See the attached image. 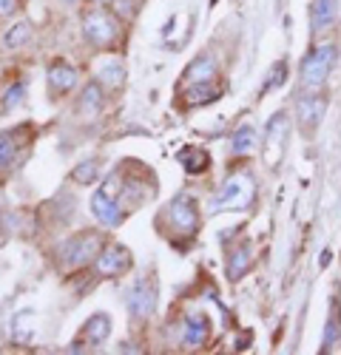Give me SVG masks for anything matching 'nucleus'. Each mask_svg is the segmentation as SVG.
<instances>
[{
  "mask_svg": "<svg viewBox=\"0 0 341 355\" xmlns=\"http://www.w3.org/2000/svg\"><path fill=\"white\" fill-rule=\"evenodd\" d=\"M77 85V69L63 63V60H57L51 69H49V88L57 94H66L71 92V88Z\"/></svg>",
  "mask_w": 341,
  "mask_h": 355,
  "instance_id": "11",
  "label": "nucleus"
},
{
  "mask_svg": "<svg viewBox=\"0 0 341 355\" xmlns=\"http://www.w3.org/2000/svg\"><path fill=\"white\" fill-rule=\"evenodd\" d=\"M91 3H97V6H108V3H114V0H91Z\"/></svg>",
  "mask_w": 341,
  "mask_h": 355,
  "instance_id": "29",
  "label": "nucleus"
},
{
  "mask_svg": "<svg viewBox=\"0 0 341 355\" xmlns=\"http://www.w3.org/2000/svg\"><path fill=\"white\" fill-rule=\"evenodd\" d=\"M208 333H211L208 315H205V313H193V315H188V321H185L182 341H185V347H202V344L208 341Z\"/></svg>",
  "mask_w": 341,
  "mask_h": 355,
  "instance_id": "12",
  "label": "nucleus"
},
{
  "mask_svg": "<svg viewBox=\"0 0 341 355\" xmlns=\"http://www.w3.org/2000/svg\"><path fill=\"white\" fill-rule=\"evenodd\" d=\"M281 74H288V66H284V63H276V66L270 69V80L265 83V88H262V92H270L273 85H279V83H281Z\"/></svg>",
  "mask_w": 341,
  "mask_h": 355,
  "instance_id": "27",
  "label": "nucleus"
},
{
  "mask_svg": "<svg viewBox=\"0 0 341 355\" xmlns=\"http://www.w3.org/2000/svg\"><path fill=\"white\" fill-rule=\"evenodd\" d=\"M91 214L105 227H114V225L123 222V208H120L117 196H114V191H108V188H103L91 196Z\"/></svg>",
  "mask_w": 341,
  "mask_h": 355,
  "instance_id": "7",
  "label": "nucleus"
},
{
  "mask_svg": "<svg viewBox=\"0 0 341 355\" xmlns=\"http://www.w3.org/2000/svg\"><path fill=\"white\" fill-rule=\"evenodd\" d=\"M15 9H17V0H0V15L3 17H9Z\"/></svg>",
  "mask_w": 341,
  "mask_h": 355,
  "instance_id": "28",
  "label": "nucleus"
},
{
  "mask_svg": "<svg viewBox=\"0 0 341 355\" xmlns=\"http://www.w3.org/2000/svg\"><path fill=\"white\" fill-rule=\"evenodd\" d=\"M80 108L85 114H94L97 108H103V85L100 83H89L82 92V100H80Z\"/></svg>",
  "mask_w": 341,
  "mask_h": 355,
  "instance_id": "20",
  "label": "nucleus"
},
{
  "mask_svg": "<svg viewBox=\"0 0 341 355\" xmlns=\"http://www.w3.org/2000/svg\"><path fill=\"white\" fill-rule=\"evenodd\" d=\"M245 270H247V248L236 250V253H234V259H231V264H227V273H231V279L242 276Z\"/></svg>",
  "mask_w": 341,
  "mask_h": 355,
  "instance_id": "24",
  "label": "nucleus"
},
{
  "mask_svg": "<svg viewBox=\"0 0 341 355\" xmlns=\"http://www.w3.org/2000/svg\"><path fill=\"white\" fill-rule=\"evenodd\" d=\"M15 159V139L9 134L0 137V168H9Z\"/></svg>",
  "mask_w": 341,
  "mask_h": 355,
  "instance_id": "25",
  "label": "nucleus"
},
{
  "mask_svg": "<svg viewBox=\"0 0 341 355\" xmlns=\"http://www.w3.org/2000/svg\"><path fill=\"white\" fill-rule=\"evenodd\" d=\"M35 313L32 310H20L15 318H12V338L15 341H28V336H32L35 330Z\"/></svg>",
  "mask_w": 341,
  "mask_h": 355,
  "instance_id": "16",
  "label": "nucleus"
},
{
  "mask_svg": "<svg viewBox=\"0 0 341 355\" xmlns=\"http://www.w3.org/2000/svg\"><path fill=\"white\" fill-rule=\"evenodd\" d=\"M165 216H168L170 227H177L180 233H191V230H196V202L182 193L165 208Z\"/></svg>",
  "mask_w": 341,
  "mask_h": 355,
  "instance_id": "8",
  "label": "nucleus"
},
{
  "mask_svg": "<svg viewBox=\"0 0 341 355\" xmlns=\"http://www.w3.org/2000/svg\"><path fill=\"white\" fill-rule=\"evenodd\" d=\"M94 176H97V162H94V159L82 162V165L74 171V180H77L80 185H89V182H94Z\"/></svg>",
  "mask_w": 341,
  "mask_h": 355,
  "instance_id": "26",
  "label": "nucleus"
},
{
  "mask_svg": "<svg viewBox=\"0 0 341 355\" xmlns=\"http://www.w3.org/2000/svg\"><path fill=\"white\" fill-rule=\"evenodd\" d=\"M253 193H256L253 182L247 180V176L236 173L222 185L219 196H213V211H245L253 202Z\"/></svg>",
  "mask_w": 341,
  "mask_h": 355,
  "instance_id": "3",
  "label": "nucleus"
},
{
  "mask_svg": "<svg viewBox=\"0 0 341 355\" xmlns=\"http://www.w3.org/2000/svg\"><path fill=\"white\" fill-rule=\"evenodd\" d=\"M180 162L185 165V171L199 173V171L208 168V154L202 151V148H185V151L180 154Z\"/></svg>",
  "mask_w": 341,
  "mask_h": 355,
  "instance_id": "19",
  "label": "nucleus"
},
{
  "mask_svg": "<svg viewBox=\"0 0 341 355\" xmlns=\"http://www.w3.org/2000/svg\"><path fill=\"white\" fill-rule=\"evenodd\" d=\"M284 137H288V116H273V123L268 125V137H265V145L268 148H281L284 145Z\"/></svg>",
  "mask_w": 341,
  "mask_h": 355,
  "instance_id": "18",
  "label": "nucleus"
},
{
  "mask_svg": "<svg viewBox=\"0 0 341 355\" xmlns=\"http://www.w3.org/2000/svg\"><path fill=\"white\" fill-rule=\"evenodd\" d=\"M333 63H335V46H330V43L319 46L316 51H310L304 57V63H301V85L307 88V92H319V88L327 83Z\"/></svg>",
  "mask_w": 341,
  "mask_h": 355,
  "instance_id": "1",
  "label": "nucleus"
},
{
  "mask_svg": "<svg viewBox=\"0 0 341 355\" xmlns=\"http://www.w3.org/2000/svg\"><path fill=\"white\" fill-rule=\"evenodd\" d=\"M82 35H85L89 43L105 49V46H111L114 40L120 37V23L105 9H91V12L82 15Z\"/></svg>",
  "mask_w": 341,
  "mask_h": 355,
  "instance_id": "2",
  "label": "nucleus"
},
{
  "mask_svg": "<svg viewBox=\"0 0 341 355\" xmlns=\"http://www.w3.org/2000/svg\"><path fill=\"white\" fill-rule=\"evenodd\" d=\"M324 111H327V100L322 94L310 92V94L299 97V103H296V120H299L301 131L319 128V123L324 120Z\"/></svg>",
  "mask_w": 341,
  "mask_h": 355,
  "instance_id": "6",
  "label": "nucleus"
},
{
  "mask_svg": "<svg viewBox=\"0 0 341 355\" xmlns=\"http://www.w3.org/2000/svg\"><path fill=\"white\" fill-rule=\"evenodd\" d=\"M231 148H234V154H250L253 148H256V131H253L250 125H242V128L234 134Z\"/></svg>",
  "mask_w": 341,
  "mask_h": 355,
  "instance_id": "21",
  "label": "nucleus"
},
{
  "mask_svg": "<svg viewBox=\"0 0 341 355\" xmlns=\"http://www.w3.org/2000/svg\"><path fill=\"white\" fill-rule=\"evenodd\" d=\"M216 77V60L211 54H202L188 66V83H211Z\"/></svg>",
  "mask_w": 341,
  "mask_h": 355,
  "instance_id": "13",
  "label": "nucleus"
},
{
  "mask_svg": "<svg viewBox=\"0 0 341 355\" xmlns=\"http://www.w3.org/2000/svg\"><path fill=\"white\" fill-rule=\"evenodd\" d=\"M82 336L89 338L91 344H103V341L111 336V315H105V313L91 315V318H89V324H85Z\"/></svg>",
  "mask_w": 341,
  "mask_h": 355,
  "instance_id": "15",
  "label": "nucleus"
},
{
  "mask_svg": "<svg viewBox=\"0 0 341 355\" xmlns=\"http://www.w3.org/2000/svg\"><path fill=\"white\" fill-rule=\"evenodd\" d=\"M97 83L105 88H120L125 83V66L120 60H105L97 69Z\"/></svg>",
  "mask_w": 341,
  "mask_h": 355,
  "instance_id": "14",
  "label": "nucleus"
},
{
  "mask_svg": "<svg viewBox=\"0 0 341 355\" xmlns=\"http://www.w3.org/2000/svg\"><path fill=\"white\" fill-rule=\"evenodd\" d=\"M338 17V0H313L310 6V23L313 32H324Z\"/></svg>",
  "mask_w": 341,
  "mask_h": 355,
  "instance_id": "10",
  "label": "nucleus"
},
{
  "mask_svg": "<svg viewBox=\"0 0 341 355\" xmlns=\"http://www.w3.org/2000/svg\"><path fill=\"white\" fill-rule=\"evenodd\" d=\"M28 37H32V26H28V23L23 20V23L12 26L9 32H6V37H3V46H6V49H20L23 43H28Z\"/></svg>",
  "mask_w": 341,
  "mask_h": 355,
  "instance_id": "22",
  "label": "nucleus"
},
{
  "mask_svg": "<svg viewBox=\"0 0 341 355\" xmlns=\"http://www.w3.org/2000/svg\"><path fill=\"white\" fill-rule=\"evenodd\" d=\"M211 100H219V88H213V80L191 85V92H188V103L191 105H205Z\"/></svg>",
  "mask_w": 341,
  "mask_h": 355,
  "instance_id": "17",
  "label": "nucleus"
},
{
  "mask_svg": "<svg viewBox=\"0 0 341 355\" xmlns=\"http://www.w3.org/2000/svg\"><path fill=\"white\" fill-rule=\"evenodd\" d=\"M66 3H74V0H66Z\"/></svg>",
  "mask_w": 341,
  "mask_h": 355,
  "instance_id": "30",
  "label": "nucleus"
},
{
  "mask_svg": "<svg viewBox=\"0 0 341 355\" xmlns=\"http://www.w3.org/2000/svg\"><path fill=\"white\" fill-rule=\"evenodd\" d=\"M97 253H100V233H91V230L80 233L77 239H71L66 245V250H63L69 264H85V261L97 259Z\"/></svg>",
  "mask_w": 341,
  "mask_h": 355,
  "instance_id": "9",
  "label": "nucleus"
},
{
  "mask_svg": "<svg viewBox=\"0 0 341 355\" xmlns=\"http://www.w3.org/2000/svg\"><path fill=\"white\" fill-rule=\"evenodd\" d=\"M154 307H157V284L148 282V276H142L128 290V310L137 318H148Z\"/></svg>",
  "mask_w": 341,
  "mask_h": 355,
  "instance_id": "4",
  "label": "nucleus"
},
{
  "mask_svg": "<svg viewBox=\"0 0 341 355\" xmlns=\"http://www.w3.org/2000/svg\"><path fill=\"white\" fill-rule=\"evenodd\" d=\"M23 97H26V83H15V85H9V88H6V94H3V108H6V111H15V108L23 103Z\"/></svg>",
  "mask_w": 341,
  "mask_h": 355,
  "instance_id": "23",
  "label": "nucleus"
},
{
  "mask_svg": "<svg viewBox=\"0 0 341 355\" xmlns=\"http://www.w3.org/2000/svg\"><path fill=\"white\" fill-rule=\"evenodd\" d=\"M128 268H131V253H128V248H123V245H108V248L100 250L97 259H94V270H97L103 279L123 276Z\"/></svg>",
  "mask_w": 341,
  "mask_h": 355,
  "instance_id": "5",
  "label": "nucleus"
}]
</instances>
